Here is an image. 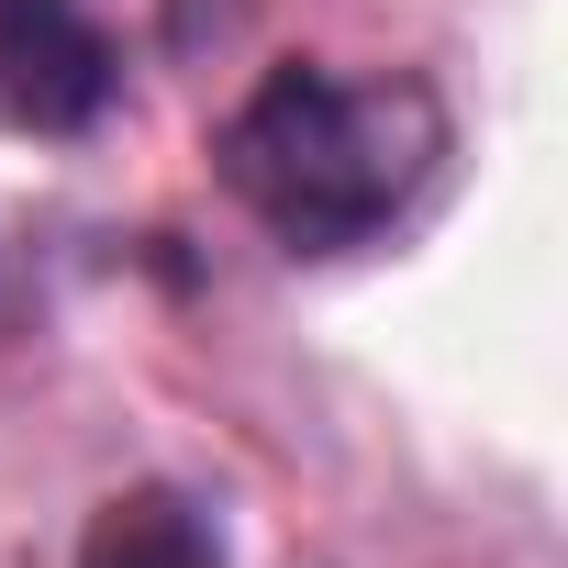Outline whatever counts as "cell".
Returning <instances> with one entry per match:
<instances>
[{
	"label": "cell",
	"mask_w": 568,
	"mask_h": 568,
	"mask_svg": "<svg viewBox=\"0 0 568 568\" xmlns=\"http://www.w3.org/2000/svg\"><path fill=\"white\" fill-rule=\"evenodd\" d=\"M446 145H457V123H446L435 79L291 57L223 112L212 179L291 256H346V245H379L446 179Z\"/></svg>",
	"instance_id": "obj_1"
},
{
	"label": "cell",
	"mask_w": 568,
	"mask_h": 568,
	"mask_svg": "<svg viewBox=\"0 0 568 568\" xmlns=\"http://www.w3.org/2000/svg\"><path fill=\"white\" fill-rule=\"evenodd\" d=\"M79 568H234V557H223V524H212L201 490L134 479V490H112V501L90 513Z\"/></svg>",
	"instance_id": "obj_3"
},
{
	"label": "cell",
	"mask_w": 568,
	"mask_h": 568,
	"mask_svg": "<svg viewBox=\"0 0 568 568\" xmlns=\"http://www.w3.org/2000/svg\"><path fill=\"white\" fill-rule=\"evenodd\" d=\"M123 90L112 34L90 23V0H0V123L12 134H90Z\"/></svg>",
	"instance_id": "obj_2"
}]
</instances>
